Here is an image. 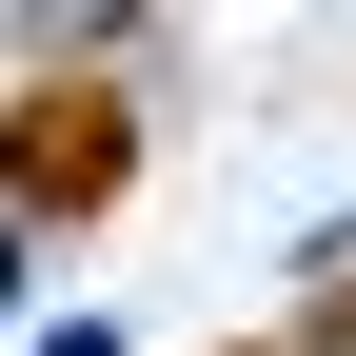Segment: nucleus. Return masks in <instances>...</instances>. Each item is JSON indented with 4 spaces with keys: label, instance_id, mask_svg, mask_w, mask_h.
I'll list each match as a JSON object with an SVG mask.
<instances>
[{
    "label": "nucleus",
    "instance_id": "f257e3e1",
    "mask_svg": "<svg viewBox=\"0 0 356 356\" xmlns=\"http://www.w3.org/2000/svg\"><path fill=\"white\" fill-rule=\"evenodd\" d=\"M0 178H20L40 218L119 198V178H139V119H119V79H20V99H0Z\"/></svg>",
    "mask_w": 356,
    "mask_h": 356
}]
</instances>
